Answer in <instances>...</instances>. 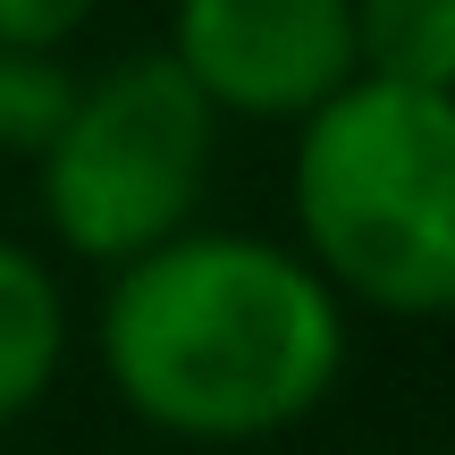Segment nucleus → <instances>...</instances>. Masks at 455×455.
Here are the masks:
<instances>
[{
  "instance_id": "1a4fd4ad",
  "label": "nucleus",
  "mask_w": 455,
  "mask_h": 455,
  "mask_svg": "<svg viewBox=\"0 0 455 455\" xmlns=\"http://www.w3.org/2000/svg\"><path fill=\"white\" fill-rule=\"evenodd\" d=\"M413 455H455V447H413Z\"/></svg>"
},
{
  "instance_id": "6e6552de",
  "label": "nucleus",
  "mask_w": 455,
  "mask_h": 455,
  "mask_svg": "<svg viewBox=\"0 0 455 455\" xmlns=\"http://www.w3.org/2000/svg\"><path fill=\"white\" fill-rule=\"evenodd\" d=\"M101 0H0V51H68Z\"/></svg>"
},
{
  "instance_id": "f03ea898",
  "label": "nucleus",
  "mask_w": 455,
  "mask_h": 455,
  "mask_svg": "<svg viewBox=\"0 0 455 455\" xmlns=\"http://www.w3.org/2000/svg\"><path fill=\"white\" fill-rule=\"evenodd\" d=\"M295 253L338 304L388 321L455 312V93L355 76L295 127Z\"/></svg>"
},
{
  "instance_id": "f257e3e1",
  "label": "nucleus",
  "mask_w": 455,
  "mask_h": 455,
  "mask_svg": "<svg viewBox=\"0 0 455 455\" xmlns=\"http://www.w3.org/2000/svg\"><path fill=\"white\" fill-rule=\"evenodd\" d=\"M93 346L144 430L253 447L312 422L346 379V304L295 244L186 228L110 270Z\"/></svg>"
},
{
  "instance_id": "20e7f679",
  "label": "nucleus",
  "mask_w": 455,
  "mask_h": 455,
  "mask_svg": "<svg viewBox=\"0 0 455 455\" xmlns=\"http://www.w3.org/2000/svg\"><path fill=\"white\" fill-rule=\"evenodd\" d=\"M161 51L220 118L304 127L355 84V0H169Z\"/></svg>"
},
{
  "instance_id": "0eeeda50",
  "label": "nucleus",
  "mask_w": 455,
  "mask_h": 455,
  "mask_svg": "<svg viewBox=\"0 0 455 455\" xmlns=\"http://www.w3.org/2000/svg\"><path fill=\"white\" fill-rule=\"evenodd\" d=\"M76 84L84 76L68 68V51H0V152L43 161L76 110Z\"/></svg>"
},
{
  "instance_id": "423d86ee",
  "label": "nucleus",
  "mask_w": 455,
  "mask_h": 455,
  "mask_svg": "<svg viewBox=\"0 0 455 455\" xmlns=\"http://www.w3.org/2000/svg\"><path fill=\"white\" fill-rule=\"evenodd\" d=\"M355 76L455 93V0H355Z\"/></svg>"
},
{
  "instance_id": "7ed1b4c3",
  "label": "nucleus",
  "mask_w": 455,
  "mask_h": 455,
  "mask_svg": "<svg viewBox=\"0 0 455 455\" xmlns=\"http://www.w3.org/2000/svg\"><path fill=\"white\" fill-rule=\"evenodd\" d=\"M212 152H220V110L178 76L169 51L110 60L101 76L76 84V110L51 135L43 169V220L93 270L152 253L186 236L212 195Z\"/></svg>"
},
{
  "instance_id": "39448f33",
  "label": "nucleus",
  "mask_w": 455,
  "mask_h": 455,
  "mask_svg": "<svg viewBox=\"0 0 455 455\" xmlns=\"http://www.w3.org/2000/svg\"><path fill=\"white\" fill-rule=\"evenodd\" d=\"M68 363V295L43 253L0 236V430H17L51 396Z\"/></svg>"
}]
</instances>
